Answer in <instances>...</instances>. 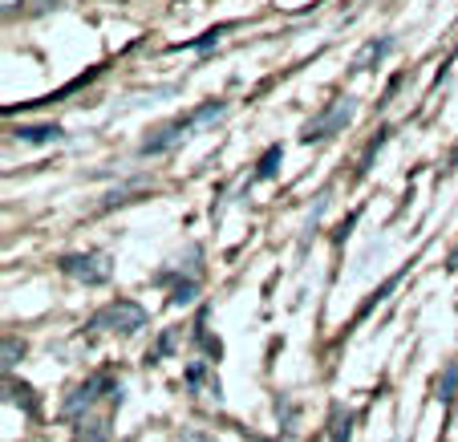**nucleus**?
<instances>
[{"instance_id":"4468645a","label":"nucleus","mask_w":458,"mask_h":442,"mask_svg":"<svg viewBox=\"0 0 458 442\" xmlns=\"http://www.w3.org/2000/svg\"><path fill=\"white\" fill-rule=\"evenodd\" d=\"M333 442H349V414L337 418V434H333Z\"/></svg>"},{"instance_id":"423d86ee","label":"nucleus","mask_w":458,"mask_h":442,"mask_svg":"<svg viewBox=\"0 0 458 442\" xmlns=\"http://www.w3.org/2000/svg\"><path fill=\"white\" fill-rule=\"evenodd\" d=\"M389 49H394V41H389V37H386V41H369V45H365V49L353 57V70H369L373 61H381Z\"/></svg>"},{"instance_id":"20e7f679","label":"nucleus","mask_w":458,"mask_h":442,"mask_svg":"<svg viewBox=\"0 0 458 442\" xmlns=\"http://www.w3.org/2000/svg\"><path fill=\"white\" fill-rule=\"evenodd\" d=\"M187 131H191V126H187V118L171 122V126H163V131L155 134V139H147V142H142V155H163V150H171L179 139H187Z\"/></svg>"},{"instance_id":"9b49d317","label":"nucleus","mask_w":458,"mask_h":442,"mask_svg":"<svg viewBox=\"0 0 458 442\" xmlns=\"http://www.w3.org/2000/svg\"><path fill=\"white\" fill-rule=\"evenodd\" d=\"M276 163H280V147H272L268 155H264V163H259V179H268V174H276Z\"/></svg>"},{"instance_id":"9d476101","label":"nucleus","mask_w":458,"mask_h":442,"mask_svg":"<svg viewBox=\"0 0 458 442\" xmlns=\"http://www.w3.org/2000/svg\"><path fill=\"white\" fill-rule=\"evenodd\" d=\"M21 353H25V345H17V337H4V370H13Z\"/></svg>"},{"instance_id":"1a4fd4ad","label":"nucleus","mask_w":458,"mask_h":442,"mask_svg":"<svg viewBox=\"0 0 458 442\" xmlns=\"http://www.w3.org/2000/svg\"><path fill=\"white\" fill-rule=\"evenodd\" d=\"M195 293H199V285H195V280H187V285H179V288H174L171 304H191V301H195Z\"/></svg>"},{"instance_id":"f03ea898","label":"nucleus","mask_w":458,"mask_h":442,"mask_svg":"<svg viewBox=\"0 0 458 442\" xmlns=\"http://www.w3.org/2000/svg\"><path fill=\"white\" fill-rule=\"evenodd\" d=\"M353 110H357V102H353V98H337V102H333L329 110L320 114V118H312L309 126H304V134H301V139H304V142H320V139H329V134L345 131V126H349V118H353Z\"/></svg>"},{"instance_id":"2eb2a0df","label":"nucleus","mask_w":458,"mask_h":442,"mask_svg":"<svg viewBox=\"0 0 458 442\" xmlns=\"http://www.w3.org/2000/svg\"><path fill=\"white\" fill-rule=\"evenodd\" d=\"M0 4H4V17H13V13H17L21 4H29V0H0Z\"/></svg>"},{"instance_id":"0eeeda50","label":"nucleus","mask_w":458,"mask_h":442,"mask_svg":"<svg viewBox=\"0 0 458 442\" xmlns=\"http://www.w3.org/2000/svg\"><path fill=\"white\" fill-rule=\"evenodd\" d=\"M25 142H57L61 131L57 126H25V131H17Z\"/></svg>"},{"instance_id":"f3484780","label":"nucleus","mask_w":458,"mask_h":442,"mask_svg":"<svg viewBox=\"0 0 458 442\" xmlns=\"http://www.w3.org/2000/svg\"><path fill=\"white\" fill-rule=\"evenodd\" d=\"M450 268H458V251H454V256H450Z\"/></svg>"},{"instance_id":"f257e3e1","label":"nucleus","mask_w":458,"mask_h":442,"mask_svg":"<svg viewBox=\"0 0 458 442\" xmlns=\"http://www.w3.org/2000/svg\"><path fill=\"white\" fill-rule=\"evenodd\" d=\"M61 272L73 280H86V285H106L114 268L106 251H73V256H61Z\"/></svg>"},{"instance_id":"6e6552de","label":"nucleus","mask_w":458,"mask_h":442,"mask_svg":"<svg viewBox=\"0 0 458 442\" xmlns=\"http://www.w3.org/2000/svg\"><path fill=\"white\" fill-rule=\"evenodd\" d=\"M224 110H227L224 102H208V106H203V110H195V114H191V118H187V126H191V131H195V126H203V122L219 118V114H224Z\"/></svg>"},{"instance_id":"ddd939ff","label":"nucleus","mask_w":458,"mask_h":442,"mask_svg":"<svg viewBox=\"0 0 458 442\" xmlns=\"http://www.w3.org/2000/svg\"><path fill=\"white\" fill-rule=\"evenodd\" d=\"M454 382H458V365H450V370H446V382H442V398H454V394H450V390H454Z\"/></svg>"},{"instance_id":"dca6fc26","label":"nucleus","mask_w":458,"mask_h":442,"mask_svg":"<svg viewBox=\"0 0 458 442\" xmlns=\"http://www.w3.org/2000/svg\"><path fill=\"white\" fill-rule=\"evenodd\" d=\"M29 4H33V13H45V9H53L57 0H29Z\"/></svg>"},{"instance_id":"39448f33","label":"nucleus","mask_w":458,"mask_h":442,"mask_svg":"<svg viewBox=\"0 0 458 442\" xmlns=\"http://www.w3.org/2000/svg\"><path fill=\"white\" fill-rule=\"evenodd\" d=\"M106 386V378H94V382H86V386H78L73 390V398L65 402V414H81L86 406H94V398H98V390Z\"/></svg>"},{"instance_id":"f8f14e48","label":"nucleus","mask_w":458,"mask_h":442,"mask_svg":"<svg viewBox=\"0 0 458 442\" xmlns=\"http://www.w3.org/2000/svg\"><path fill=\"white\" fill-rule=\"evenodd\" d=\"M89 430H81V442H106V422H86Z\"/></svg>"},{"instance_id":"7ed1b4c3","label":"nucleus","mask_w":458,"mask_h":442,"mask_svg":"<svg viewBox=\"0 0 458 442\" xmlns=\"http://www.w3.org/2000/svg\"><path fill=\"white\" fill-rule=\"evenodd\" d=\"M147 325V309L134 301H114L94 317V329H118V333H139Z\"/></svg>"}]
</instances>
